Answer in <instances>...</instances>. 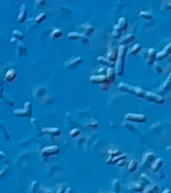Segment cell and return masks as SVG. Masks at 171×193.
I'll list each match as a JSON object with an SVG mask.
<instances>
[{
  "mask_svg": "<svg viewBox=\"0 0 171 193\" xmlns=\"http://www.w3.org/2000/svg\"><path fill=\"white\" fill-rule=\"evenodd\" d=\"M16 78H17V73H16L15 70H13V68H10V70H8L5 73V80L7 83H14Z\"/></svg>",
  "mask_w": 171,
  "mask_h": 193,
  "instance_id": "obj_15",
  "label": "cell"
},
{
  "mask_svg": "<svg viewBox=\"0 0 171 193\" xmlns=\"http://www.w3.org/2000/svg\"><path fill=\"white\" fill-rule=\"evenodd\" d=\"M26 18H27V7H26L25 4H22L20 6V9H19V14L17 15V20L19 21V23H24L26 21Z\"/></svg>",
  "mask_w": 171,
  "mask_h": 193,
  "instance_id": "obj_13",
  "label": "cell"
},
{
  "mask_svg": "<svg viewBox=\"0 0 171 193\" xmlns=\"http://www.w3.org/2000/svg\"><path fill=\"white\" fill-rule=\"evenodd\" d=\"M156 50L154 48H149V50H146V53L144 55L145 57V63L147 65H153L156 61Z\"/></svg>",
  "mask_w": 171,
  "mask_h": 193,
  "instance_id": "obj_6",
  "label": "cell"
},
{
  "mask_svg": "<svg viewBox=\"0 0 171 193\" xmlns=\"http://www.w3.org/2000/svg\"><path fill=\"white\" fill-rule=\"evenodd\" d=\"M60 153V148L58 146H47L44 147V149L41 150V155L44 157H49V156H54L57 155Z\"/></svg>",
  "mask_w": 171,
  "mask_h": 193,
  "instance_id": "obj_8",
  "label": "cell"
},
{
  "mask_svg": "<svg viewBox=\"0 0 171 193\" xmlns=\"http://www.w3.org/2000/svg\"><path fill=\"white\" fill-rule=\"evenodd\" d=\"M163 164H164V162H163V160L161 158L154 159V161L151 163V165H150L151 171H152V172H158L159 170L163 167Z\"/></svg>",
  "mask_w": 171,
  "mask_h": 193,
  "instance_id": "obj_14",
  "label": "cell"
},
{
  "mask_svg": "<svg viewBox=\"0 0 171 193\" xmlns=\"http://www.w3.org/2000/svg\"><path fill=\"white\" fill-rule=\"evenodd\" d=\"M113 188H114V192L115 193H120L121 191V183L118 179H115L113 182Z\"/></svg>",
  "mask_w": 171,
  "mask_h": 193,
  "instance_id": "obj_35",
  "label": "cell"
},
{
  "mask_svg": "<svg viewBox=\"0 0 171 193\" xmlns=\"http://www.w3.org/2000/svg\"><path fill=\"white\" fill-rule=\"evenodd\" d=\"M123 127L125 129H127L128 131H131V132H134V131L136 130L135 126L133 125V123L128 122V121H125V122L123 123Z\"/></svg>",
  "mask_w": 171,
  "mask_h": 193,
  "instance_id": "obj_32",
  "label": "cell"
},
{
  "mask_svg": "<svg viewBox=\"0 0 171 193\" xmlns=\"http://www.w3.org/2000/svg\"><path fill=\"white\" fill-rule=\"evenodd\" d=\"M45 93H47V91H45L44 87L37 86V87L34 89V95H35L37 97H42Z\"/></svg>",
  "mask_w": 171,
  "mask_h": 193,
  "instance_id": "obj_27",
  "label": "cell"
},
{
  "mask_svg": "<svg viewBox=\"0 0 171 193\" xmlns=\"http://www.w3.org/2000/svg\"><path fill=\"white\" fill-rule=\"evenodd\" d=\"M137 167H138V161H136V160H131L129 164H128V171L129 172L136 171Z\"/></svg>",
  "mask_w": 171,
  "mask_h": 193,
  "instance_id": "obj_28",
  "label": "cell"
},
{
  "mask_svg": "<svg viewBox=\"0 0 171 193\" xmlns=\"http://www.w3.org/2000/svg\"><path fill=\"white\" fill-rule=\"evenodd\" d=\"M47 193H51V190H49V192H47Z\"/></svg>",
  "mask_w": 171,
  "mask_h": 193,
  "instance_id": "obj_57",
  "label": "cell"
},
{
  "mask_svg": "<svg viewBox=\"0 0 171 193\" xmlns=\"http://www.w3.org/2000/svg\"><path fill=\"white\" fill-rule=\"evenodd\" d=\"M143 187H144V186L141 184L140 182H135V183H133V185H132V188H133V190L135 192H142L143 191Z\"/></svg>",
  "mask_w": 171,
  "mask_h": 193,
  "instance_id": "obj_33",
  "label": "cell"
},
{
  "mask_svg": "<svg viewBox=\"0 0 171 193\" xmlns=\"http://www.w3.org/2000/svg\"><path fill=\"white\" fill-rule=\"evenodd\" d=\"M14 115L20 118H29L32 115V106L30 102H25L23 105V109L14 110Z\"/></svg>",
  "mask_w": 171,
  "mask_h": 193,
  "instance_id": "obj_2",
  "label": "cell"
},
{
  "mask_svg": "<svg viewBox=\"0 0 171 193\" xmlns=\"http://www.w3.org/2000/svg\"><path fill=\"white\" fill-rule=\"evenodd\" d=\"M140 183L142 184L143 186H147V185H149V183H150V180H149V178H148V176L146 174H141V181Z\"/></svg>",
  "mask_w": 171,
  "mask_h": 193,
  "instance_id": "obj_36",
  "label": "cell"
},
{
  "mask_svg": "<svg viewBox=\"0 0 171 193\" xmlns=\"http://www.w3.org/2000/svg\"><path fill=\"white\" fill-rule=\"evenodd\" d=\"M51 96V95L49 94H47V93H45L44 96L41 97V99H40V102L42 103V104H48L49 102H51L52 100H48V97Z\"/></svg>",
  "mask_w": 171,
  "mask_h": 193,
  "instance_id": "obj_40",
  "label": "cell"
},
{
  "mask_svg": "<svg viewBox=\"0 0 171 193\" xmlns=\"http://www.w3.org/2000/svg\"><path fill=\"white\" fill-rule=\"evenodd\" d=\"M18 47H17V55L19 57H23V55L26 54V52H27V50H26V47H24L23 44L21 43V41H18Z\"/></svg>",
  "mask_w": 171,
  "mask_h": 193,
  "instance_id": "obj_25",
  "label": "cell"
},
{
  "mask_svg": "<svg viewBox=\"0 0 171 193\" xmlns=\"http://www.w3.org/2000/svg\"><path fill=\"white\" fill-rule=\"evenodd\" d=\"M90 81L93 84H98L109 83V81H107L106 74H93V76L90 77Z\"/></svg>",
  "mask_w": 171,
  "mask_h": 193,
  "instance_id": "obj_11",
  "label": "cell"
},
{
  "mask_svg": "<svg viewBox=\"0 0 171 193\" xmlns=\"http://www.w3.org/2000/svg\"><path fill=\"white\" fill-rule=\"evenodd\" d=\"M111 83H104V84H100V87H101V89L103 90V91H108L110 89V87H111Z\"/></svg>",
  "mask_w": 171,
  "mask_h": 193,
  "instance_id": "obj_43",
  "label": "cell"
},
{
  "mask_svg": "<svg viewBox=\"0 0 171 193\" xmlns=\"http://www.w3.org/2000/svg\"><path fill=\"white\" fill-rule=\"evenodd\" d=\"M0 129L2 130V132H3V135H4V137H5V139L6 140H9V138H10V136H9V134L6 132V130H5V128L4 127H3V125L1 124V125H0Z\"/></svg>",
  "mask_w": 171,
  "mask_h": 193,
  "instance_id": "obj_44",
  "label": "cell"
},
{
  "mask_svg": "<svg viewBox=\"0 0 171 193\" xmlns=\"http://www.w3.org/2000/svg\"><path fill=\"white\" fill-rule=\"evenodd\" d=\"M98 61L102 65H108L109 67H115V63L109 60L106 57H98Z\"/></svg>",
  "mask_w": 171,
  "mask_h": 193,
  "instance_id": "obj_22",
  "label": "cell"
},
{
  "mask_svg": "<svg viewBox=\"0 0 171 193\" xmlns=\"http://www.w3.org/2000/svg\"><path fill=\"white\" fill-rule=\"evenodd\" d=\"M65 186L62 185V184H61V185H60V187L58 188V191L55 192V193H64V191H65Z\"/></svg>",
  "mask_w": 171,
  "mask_h": 193,
  "instance_id": "obj_47",
  "label": "cell"
},
{
  "mask_svg": "<svg viewBox=\"0 0 171 193\" xmlns=\"http://www.w3.org/2000/svg\"><path fill=\"white\" fill-rule=\"evenodd\" d=\"M80 28H82V30H83L82 33L85 34V35H87V36H88V35H91L94 32V27L91 24H89V23H86L84 25L80 26Z\"/></svg>",
  "mask_w": 171,
  "mask_h": 193,
  "instance_id": "obj_20",
  "label": "cell"
},
{
  "mask_svg": "<svg viewBox=\"0 0 171 193\" xmlns=\"http://www.w3.org/2000/svg\"><path fill=\"white\" fill-rule=\"evenodd\" d=\"M64 193H73V188L70 187V186H68V187H65Z\"/></svg>",
  "mask_w": 171,
  "mask_h": 193,
  "instance_id": "obj_49",
  "label": "cell"
},
{
  "mask_svg": "<svg viewBox=\"0 0 171 193\" xmlns=\"http://www.w3.org/2000/svg\"><path fill=\"white\" fill-rule=\"evenodd\" d=\"M116 26L122 31L126 30V29L128 28V22L126 20V18H125V17H120L119 20H118V23L116 24Z\"/></svg>",
  "mask_w": 171,
  "mask_h": 193,
  "instance_id": "obj_21",
  "label": "cell"
},
{
  "mask_svg": "<svg viewBox=\"0 0 171 193\" xmlns=\"http://www.w3.org/2000/svg\"><path fill=\"white\" fill-rule=\"evenodd\" d=\"M162 193H171V190L170 189H165V190H163Z\"/></svg>",
  "mask_w": 171,
  "mask_h": 193,
  "instance_id": "obj_52",
  "label": "cell"
},
{
  "mask_svg": "<svg viewBox=\"0 0 171 193\" xmlns=\"http://www.w3.org/2000/svg\"><path fill=\"white\" fill-rule=\"evenodd\" d=\"M166 8L168 9V10H171V3H169V4H167Z\"/></svg>",
  "mask_w": 171,
  "mask_h": 193,
  "instance_id": "obj_53",
  "label": "cell"
},
{
  "mask_svg": "<svg viewBox=\"0 0 171 193\" xmlns=\"http://www.w3.org/2000/svg\"><path fill=\"white\" fill-rule=\"evenodd\" d=\"M42 133H47L51 135L52 137H57L61 135V130L58 128H44L42 129Z\"/></svg>",
  "mask_w": 171,
  "mask_h": 193,
  "instance_id": "obj_18",
  "label": "cell"
},
{
  "mask_svg": "<svg viewBox=\"0 0 171 193\" xmlns=\"http://www.w3.org/2000/svg\"><path fill=\"white\" fill-rule=\"evenodd\" d=\"M170 89H171V80H170V78H167L166 81H164L163 86H162V91H165V93H167V91H168Z\"/></svg>",
  "mask_w": 171,
  "mask_h": 193,
  "instance_id": "obj_31",
  "label": "cell"
},
{
  "mask_svg": "<svg viewBox=\"0 0 171 193\" xmlns=\"http://www.w3.org/2000/svg\"><path fill=\"white\" fill-rule=\"evenodd\" d=\"M118 54H119V48L118 47H111L108 50L106 57L109 60L113 61V63H116V60L118 58Z\"/></svg>",
  "mask_w": 171,
  "mask_h": 193,
  "instance_id": "obj_12",
  "label": "cell"
},
{
  "mask_svg": "<svg viewBox=\"0 0 171 193\" xmlns=\"http://www.w3.org/2000/svg\"><path fill=\"white\" fill-rule=\"evenodd\" d=\"M119 54L118 58L115 63V71L118 76H123L125 73V61H126V54H127V48L126 45H119Z\"/></svg>",
  "mask_w": 171,
  "mask_h": 193,
  "instance_id": "obj_1",
  "label": "cell"
},
{
  "mask_svg": "<svg viewBox=\"0 0 171 193\" xmlns=\"http://www.w3.org/2000/svg\"><path fill=\"white\" fill-rule=\"evenodd\" d=\"M139 15L142 17L143 19H146V20H150V19L153 18V15L151 14L149 11H141L139 13Z\"/></svg>",
  "mask_w": 171,
  "mask_h": 193,
  "instance_id": "obj_34",
  "label": "cell"
},
{
  "mask_svg": "<svg viewBox=\"0 0 171 193\" xmlns=\"http://www.w3.org/2000/svg\"><path fill=\"white\" fill-rule=\"evenodd\" d=\"M4 152H3V151H0V160H1L2 158H3V157H4Z\"/></svg>",
  "mask_w": 171,
  "mask_h": 193,
  "instance_id": "obj_51",
  "label": "cell"
},
{
  "mask_svg": "<svg viewBox=\"0 0 171 193\" xmlns=\"http://www.w3.org/2000/svg\"><path fill=\"white\" fill-rule=\"evenodd\" d=\"M83 63V58L80 57H71L68 61H65V67L67 68H74L77 67Z\"/></svg>",
  "mask_w": 171,
  "mask_h": 193,
  "instance_id": "obj_10",
  "label": "cell"
},
{
  "mask_svg": "<svg viewBox=\"0 0 171 193\" xmlns=\"http://www.w3.org/2000/svg\"><path fill=\"white\" fill-rule=\"evenodd\" d=\"M15 2H18V1H20V0H14Z\"/></svg>",
  "mask_w": 171,
  "mask_h": 193,
  "instance_id": "obj_56",
  "label": "cell"
},
{
  "mask_svg": "<svg viewBox=\"0 0 171 193\" xmlns=\"http://www.w3.org/2000/svg\"><path fill=\"white\" fill-rule=\"evenodd\" d=\"M142 50V47H141L140 43H135L132 47L130 48L129 50V54L131 55V57H136V55L139 54V52Z\"/></svg>",
  "mask_w": 171,
  "mask_h": 193,
  "instance_id": "obj_19",
  "label": "cell"
},
{
  "mask_svg": "<svg viewBox=\"0 0 171 193\" xmlns=\"http://www.w3.org/2000/svg\"><path fill=\"white\" fill-rule=\"evenodd\" d=\"M154 68H155V71H157V74H161L163 73V70H162V67H161V65L160 64H154Z\"/></svg>",
  "mask_w": 171,
  "mask_h": 193,
  "instance_id": "obj_45",
  "label": "cell"
},
{
  "mask_svg": "<svg viewBox=\"0 0 171 193\" xmlns=\"http://www.w3.org/2000/svg\"><path fill=\"white\" fill-rule=\"evenodd\" d=\"M120 1H122V0H120Z\"/></svg>",
  "mask_w": 171,
  "mask_h": 193,
  "instance_id": "obj_58",
  "label": "cell"
},
{
  "mask_svg": "<svg viewBox=\"0 0 171 193\" xmlns=\"http://www.w3.org/2000/svg\"><path fill=\"white\" fill-rule=\"evenodd\" d=\"M106 78H107V81H109V83L113 84V81H115V78H116V71L113 67H108L107 71H106Z\"/></svg>",
  "mask_w": 171,
  "mask_h": 193,
  "instance_id": "obj_16",
  "label": "cell"
},
{
  "mask_svg": "<svg viewBox=\"0 0 171 193\" xmlns=\"http://www.w3.org/2000/svg\"><path fill=\"white\" fill-rule=\"evenodd\" d=\"M154 159H155V154H154V152L151 151V150H148V151L144 153V155L142 156L141 166L144 168H150L151 163L154 161Z\"/></svg>",
  "mask_w": 171,
  "mask_h": 193,
  "instance_id": "obj_3",
  "label": "cell"
},
{
  "mask_svg": "<svg viewBox=\"0 0 171 193\" xmlns=\"http://www.w3.org/2000/svg\"><path fill=\"white\" fill-rule=\"evenodd\" d=\"M81 134V131L79 129H73L70 131V136L73 137V138H77V137Z\"/></svg>",
  "mask_w": 171,
  "mask_h": 193,
  "instance_id": "obj_41",
  "label": "cell"
},
{
  "mask_svg": "<svg viewBox=\"0 0 171 193\" xmlns=\"http://www.w3.org/2000/svg\"><path fill=\"white\" fill-rule=\"evenodd\" d=\"M51 36L54 39H61L62 37V32H61V29L55 28V29H54V30L51 31Z\"/></svg>",
  "mask_w": 171,
  "mask_h": 193,
  "instance_id": "obj_29",
  "label": "cell"
},
{
  "mask_svg": "<svg viewBox=\"0 0 171 193\" xmlns=\"http://www.w3.org/2000/svg\"><path fill=\"white\" fill-rule=\"evenodd\" d=\"M125 121L131 123H145L146 117L142 114H134V113H128L125 115Z\"/></svg>",
  "mask_w": 171,
  "mask_h": 193,
  "instance_id": "obj_5",
  "label": "cell"
},
{
  "mask_svg": "<svg viewBox=\"0 0 171 193\" xmlns=\"http://www.w3.org/2000/svg\"><path fill=\"white\" fill-rule=\"evenodd\" d=\"M5 174H6V168L1 169V171H0V179H2L3 177H4Z\"/></svg>",
  "mask_w": 171,
  "mask_h": 193,
  "instance_id": "obj_48",
  "label": "cell"
},
{
  "mask_svg": "<svg viewBox=\"0 0 171 193\" xmlns=\"http://www.w3.org/2000/svg\"><path fill=\"white\" fill-rule=\"evenodd\" d=\"M45 18H47V15H45V13H40V14H38L37 17H35V22H37V24L41 23L42 21L45 20Z\"/></svg>",
  "mask_w": 171,
  "mask_h": 193,
  "instance_id": "obj_38",
  "label": "cell"
},
{
  "mask_svg": "<svg viewBox=\"0 0 171 193\" xmlns=\"http://www.w3.org/2000/svg\"><path fill=\"white\" fill-rule=\"evenodd\" d=\"M0 86H3V84H2V78H1V76H0Z\"/></svg>",
  "mask_w": 171,
  "mask_h": 193,
  "instance_id": "obj_54",
  "label": "cell"
},
{
  "mask_svg": "<svg viewBox=\"0 0 171 193\" xmlns=\"http://www.w3.org/2000/svg\"><path fill=\"white\" fill-rule=\"evenodd\" d=\"M108 154L112 157H114V156H117V155L121 154V152L118 149H110L109 151H108Z\"/></svg>",
  "mask_w": 171,
  "mask_h": 193,
  "instance_id": "obj_42",
  "label": "cell"
},
{
  "mask_svg": "<svg viewBox=\"0 0 171 193\" xmlns=\"http://www.w3.org/2000/svg\"><path fill=\"white\" fill-rule=\"evenodd\" d=\"M170 54H171V42L167 44L162 50L158 52V53H156V60L157 61L163 60L164 58H166L167 57H169Z\"/></svg>",
  "mask_w": 171,
  "mask_h": 193,
  "instance_id": "obj_9",
  "label": "cell"
},
{
  "mask_svg": "<svg viewBox=\"0 0 171 193\" xmlns=\"http://www.w3.org/2000/svg\"><path fill=\"white\" fill-rule=\"evenodd\" d=\"M159 186L156 184L150 185V186H146L145 188L143 189V193H159Z\"/></svg>",
  "mask_w": 171,
  "mask_h": 193,
  "instance_id": "obj_23",
  "label": "cell"
},
{
  "mask_svg": "<svg viewBox=\"0 0 171 193\" xmlns=\"http://www.w3.org/2000/svg\"><path fill=\"white\" fill-rule=\"evenodd\" d=\"M118 87H119V89L122 91H126V93H130V94H132L133 88H134V86H130V84H128L126 83H120Z\"/></svg>",
  "mask_w": 171,
  "mask_h": 193,
  "instance_id": "obj_24",
  "label": "cell"
},
{
  "mask_svg": "<svg viewBox=\"0 0 171 193\" xmlns=\"http://www.w3.org/2000/svg\"><path fill=\"white\" fill-rule=\"evenodd\" d=\"M68 37L72 39V40H79L83 43H89V38L87 35H85L81 32H75V31H72L68 34Z\"/></svg>",
  "mask_w": 171,
  "mask_h": 193,
  "instance_id": "obj_7",
  "label": "cell"
},
{
  "mask_svg": "<svg viewBox=\"0 0 171 193\" xmlns=\"http://www.w3.org/2000/svg\"><path fill=\"white\" fill-rule=\"evenodd\" d=\"M135 39H136V36L133 34V33H129L127 34L126 36H124L122 39L120 40V45H127L131 43V42H133Z\"/></svg>",
  "mask_w": 171,
  "mask_h": 193,
  "instance_id": "obj_17",
  "label": "cell"
},
{
  "mask_svg": "<svg viewBox=\"0 0 171 193\" xmlns=\"http://www.w3.org/2000/svg\"><path fill=\"white\" fill-rule=\"evenodd\" d=\"M144 98L151 103H155V104H158V105H163L164 103H165V99H164L163 97H161V96H159V95L153 93V91H145Z\"/></svg>",
  "mask_w": 171,
  "mask_h": 193,
  "instance_id": "obj_4",
  "label": "cell"
},
{
  "mask_svg": "<svg viewBox=\"0 0 171 193\" xmlns=\"http://www.w3.org/2000/svg\"><path fill=\"white\" fill-rule=\"evenodd\" d=\"M126 159H122V160H120L119 162L117 163V165L118 166H120V167H123V166H125V164H126Z\"/></svg>",
  "mask_w": 171,
  "mask_h": 193,
  "instance_id": "obj_46",
  "label": "cell"
},
{
  "mask_svg": "<svg viewBox=\"0 0 171 193\" xmlns=\"http://www.w3.org/2000/svg\"><path fill=\"white\" fill-rule=\"evenodd\" d=\"M3 97V86H0V98Z\"/></svg>",
  "mask_w": 171,
  "mask_h": 193,
  "instance_id": "obj_50",
  "label": "cell"
},
{
  "mask_svg": "<svg viewBox=\"0 0 171 193\" xmlns=\"http://www.w3.org/2000/svg\"><path fill=\"white\" fill-rule=\"evenodd\" d=\"M88 127L89 128H91L92 130H97L98 129V127H99V124L97 121H95V120H90L89 121V123H88Z\"/></svg>",
  "mask_w": 171,
  "mask_h": 193,
  "instance_id": "obj_37",
  "label": "cell"
},
{
  "mask_svg": "<svg viewBox=\"0 0 171 193\" xmlns=\"http://www.w3.org/2000/svg\"><path fill=\"white\" fill-rule=\"evenodd\" d=\"M135 95L136 97L138 98H144V95H145V91L143 89H141V88H138V87H134V90H133V94Z\"/></svg>",
  "mask_w": 171,
  "mask_h": 193,
  "instance_id": "obj_26",
  "label": "cell"
},
{
  "mask_svg": "<svg viewBox=\"0 0 171 193\" xmlns=\"http://www.w3.org/2000/svg\"><path fill=\"white\" fill-rule=\"evenodd\" d=\"M12 37H14V38L17 39V40L21 41V40H23V38H24V34L22 33L21 31L16 30V29H14V30L12 31Z\"/></svg>",
  "mask_w": 171,
  "mask_h": 193,
  "instance_id": "obj_30",
  "label": "cell"
},
{
  "mask_svg": "<svg viewBox=\"0 0 171 193\" xmlns=\"http://www.w3.org/2000/svg\"><path fill=\"white\" fill-rule=\"evenodd\" d=\"M122 33H123V31L120 30V29L118 28L116 25H115L114 26V30H113V36L115 38H120L121 35H122Z\"/></svg>",
  "mask_w": 171,
  "mask_h": 193,
  "instance_id": "obj_39",
  "label": "cell"
},
{
  "mask_svg": "<svg viewBox=\"0 0 171 193\" xmlns=\"http://www.w3.org/2000/svg\"><path fill=\"white\" fill-rule=\"evenodd\" d=\"M167 78H170V80H171V71H170V73H169V74H168V77H167Z\"/></svg>",
  "mask_w": 171,
  "mask_h": 193,
  "instance_id": "obj_55",
  "label": "cell"
}]
</instances>
